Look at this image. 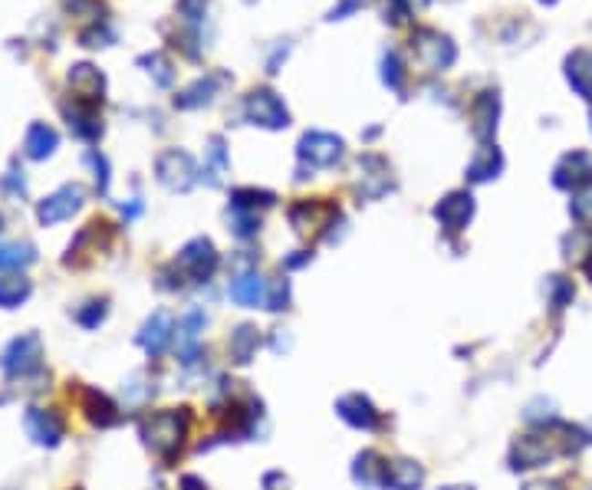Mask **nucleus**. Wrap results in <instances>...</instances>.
Returning <instances> with one entry per match:
<instances>
[{"label": "nucleus", "instance_id": "nucleus-35", "mask_svg": "<svg viewBox=\"0 0 592 490\" xmlns=\"http://www.w3.org/2000/svg\"><path fill=\"white\" fill-rule=\"evenodd\" d=\"M178 10H181V16H185L188 24H197V20L205 16V10H207V0H181Z\"/></svg>", "mask_w": 592, "mask_h": 490}, {"label": "nucleus", "instance_id": "nucleus-5", "mask_svg": "<svg viewBox=\"0 0 592 490\" xmlns=\"http://www.w3.org/2000/svg\"><path fill=\"white\" fill-rule=\"evenodd\" d=\"M343 139L329 135V132H306L300 139V162L310 168H329L343 158Z\"/></svg>", "mask_w": 592, "mask_h": 490}, {"label": "nucleus", "instance_id": "nucleus-28", "mask_svg": "<svg viewBox=\"0 0 592 490\" xmlns=\"http://www.w3.org/2000/svg\"><path fill=\"white\" fill-rule=\"evenodd\" d=\"M428 0H386V20L388 24H402V20H408L415 10L425 7Z\"/></svg>", "mask_w": 592, "mask_h": 490}, {"label": "nucleus", "instance_id": "nucleus-1", "mask_svg": "<svg viewBox=\"0 0 592 490\" xmlns=\"http://www.w3.org/2000/svg\"><path fill=\"white\" fill-rule=\"evenodd\" d=\"M411 53L431 73L448 69L458 59V49H454L451 37H444V33L431 30V27H418V30L411 33Z\"/></svg>", "mask_w": 592, "mask_h": 490}, {"label": "nucleus", "instance_id": "nucleus-15", "mask_svg": "<svg viewBox=\"0 0 592 490\" xmlns=\"http://www.w3.org/2000/svg\"><path fill=\"white\" fill-rule=\"evenodd\" d=\"M503 168V155L497 145H481L477 148V155L470 158L468 165V181H474V185H481V181H491L497 178Z\"/></svg>", "mask_w": 592, "mask_h": 490}, {"label": "nucleus", "instance_id": "nucleus-4", "mask_svg": "<svg viewBox=\"0 0 592 490\" xmlns=\"http://www.w3.org/2000/svg\"><path fill=\"white\" fill-rule=\"evenodd\" d=\"M158 181H162L164 188L172 191H191L197 181V168H195V158L188 155V152H178V148H172V152H164L162 158H158Z\"/></svg>", "mask_w": 592, "mask_h": 490}, {"label": "nucleus", "instance_id": "nucleus-2", "mask_svg": "<svg viewBox=\"0 0 592 490\" xmlns=\"http://www.w3.org/2000/svg\"><path fill=\"white\" fill-rule=\"evenodd\" d=\"M185 431H188V415L185 411H162L145 425V442L162 458H172L185 442Z\"/></svg>", "mask_w": 592, "mask_h": 490}, {"label": "nucleus", "instance_id": "nucleus-14", "mask_svg": "<svg viewBox=\"0 0 592 490\" xmlns=\"http://www.w3.org/2000/svg\"><path fill=\"white\" fill-rule=\"evenodd\" d=\"M566 82L583 99H592V49H573V53H569Z\"/></svg>", "mask_w": 592, "mask_h": 490}, {"label": "nucleus", "instance_id": "nucleus-27", "mask_svg": "<svg viewBox=\"0 0 592 490\" xmlns=\"http://www.w3.org/2000/svg\"><path fill=\"white\" fill-rule=\"evenodd\" d=\"M273 201H277V197H273V191H254V188L234 191V208H240V211H254L257 214V205L270 208Z\"/></svg>", "mask_w": 592, "mask_h": 490}, {"label": "nucleus", "instance_id": "nucleus-6", "mask_svg": "<svg viewBox=\"0 0 592 490\" xmlns=\"http://www.w3.org/2000/svg\"><path fill=\"white\" fill-rule=\"evenodd\" d=\"M553 185L563 191H583L592 185V158L589 152H569L563 162L553 168Z\"/></svg>", "mask_w": 592, "mask_h": 490}, {"label": "nucleus", "instance_id": "nucleus-13", "mask_svg": "<svg viewBox=\"0 0 592 490\" xmlns=\"http://www.w3.org/2000/svg\"><path fill=\"white\" fill-rule=\"evenodd\" d=\"M336 411H339V418L349 421L353 428H365V431H369V428L378 425V411L372 409V401L365 399V395H345V399H339Z\"/></svg>", "mask_w": 592, "mask_h": 490}, {"label": "nucleus", "instance_id": "nucleus-33", "mask_svg": "<svg viewBox=\"0 0 592 490\" xmlns=\"http://www.w3.org/2000/svg\"><path fill=\"white\" fill-rule=\"evenodd\" d=\"M230 224H234V234L238 238H250V234H257V214L254 211H240V208H234V214H230Z\"/></svg>", "mask_w": 592, "mask_h": 490}, {"label": "nucleus", "instance_id": "nucleus-11", "mask_svg": "<svg viewBox=\"0 0 592 490\" xmlns=\"http://www.w3.org/2000/svg\"><path fill=\"white\" fill-rule=\"evenodd\" d=\"M40 362V339L37 336H20V339H14L10 343V349L4 352V368H7L10 376H24V372H30L33 366Z\"/></svg>", "mask_w": 592, "mask_h": 490}, {"label": "nucleus", "instance_id": "nucleus-17", "mask_svg": "<svg viewBox=\"0 0 592 490\" xmlns=\"http://www.w3.org/2000/svg\"><path fill=\"white\" fill-rule=\"evenodd\" d=\"M425 481V471H421L415 461H392L386 464V477H382V487L388 490H415Z\"/></svg>", "mask_w": 592, "mask_h": 490}, {"label": "nucleus", "instance_id": "nucleus-12", "mask_svg": "<svg viewBox=\"0 0 592 490\" xmlns=\"http://www.w3.org/2000/svg\"><path fill=\"white\" fill-rule=\"evenodd\" d=\"M267 293H270V286L260 273H238L230 280V300L240 306H267Z\"/></svg>", "mask_w": 592, "mask_h": 490}, {"label": "nucleus", "instance_id": "nucleus-16", "mask_svg": "<svg viewBox=\"0 0 592 490\" xmlns=\"http://www.w3.org/2000/svg\"><path fill=\"white\" fill-rule=\"evenodd\" d=\"M69 86L79 92V99L86 102H102V90H106V80L99 76V69H92L90 63H79L69 69Z\"/></svg>", "mask_w": 592, "mask_h": 490}, {"label": "nucleus", "instance_id": "nucleus-22", "mask_svg": "<svg viewBox=\"0 0 592 490\" xmlns=\"http://www.w3.org/2000/svg\"><path fill=\"white\" fill-rule=\"evenodd\" d=\"M24 148H26V155L37 158V162H40V158L53 155V148H57V132L49 129V125H43V122L30 125V132H26Z\"/></svg>", "mask_w": 592, "mask_h": 490}, {"label": "nucleus", "instance_id": "nucleus-32", "mask_svg": "<svg viewBox=\"0 0 592 490\" xmlns=\"http://www.w3.org/2000/svg\"><path fill=\"white\" fill-rule=\"evenodd\" d=\"M139 63H142V66H155V69H148V73H155L158 86H172V80H174L172 63H168V59H164L162 53H148V57H142Z\"/></svg>", "mask_w": 592, "mask_h": 490}, {"label": "nucleus", "instance_id": "nucleus-21", "mask_svg": "<svg viewBox=\"0 0 592 490\" xmlns=\"http://www.w3.org/2000/svg\"><path fill=\"white\" fill-rule=\"evenodd\" d=\"M553 458V448L543 438H520V444L513 448V461L517 464L513 467H540V464H546V461Z\"/></svg>", "mask_w": 592, "mask_h": 490}, {"label": "nucleus", "instance_id": "nucleus-19", "mask_svg": "<svg viewBox=\"0 0 592 490\" xmlns=\"http://www.w3.org/2000/svg\"><path fill=\"white\" fill-rule=\"evenodd\" d=\"M224 82V76L211 73L205 76V80H197L195 86H188V90H181L178 96H174V106L178 109H197V106H207L214 99V92H217V86Z\"/></svg>", "mask_w": 592, "mask_h": 490}, {"label": "nucleus", "instance_id": "nucleus-34", "mask_svg": "<svg viewBox=\"0 0 592 490\" xmlns=\"http://www.w3.org/2000/svg\"><path fill=\"white\" fill-rule=\"evenodd\" d=\"M569 211H573V218H579V221H592V185H586V188L573 197Z\"/></svg>", "mask_w": 592, "mask_h": 490}, {"label": "nucleus", "instance_id": "nucleus-23", "mask_svg": "<svg viewBox=\"0 0 592 490\" xmlns=\"http://www.w3.org/2000/svg\"><path fill=\"white\" fill-rule=\"evenodd\" d=\"M382 477H386V464L378 461V454L365 451V454L355 461V481H359L362 487H378V484H382Z\"/></svg>", "mask_w": 592, "mask_h": 490}, {"label": "nucleus", "instance_id": "nucleus-24", "mask_svg": "<svg viewBox=\"0 0 592 490\" xmlns=\"http://www.w3.org/2000/svg\"><path fill=\"white\" fill-rule=\"evenodd\" d=\"M30 296V283L24 277H4L0 280V306L4 310H14Z\"/></svg>", "mask_w": 592, "mask_h": 490}, {"label": "nucleus", "instance_id": "nucleus-31", "mask_svg": "<svg viewBox=\"0 0 592 490\" xmlns=\"http://www.w3.org/2000/svg\"><path fill=\"white\" fill-rule=\"evenodd\" d=\"M546 290H550L553 310H563V306L573 300V283H569L566 277H550L546 280Z\"/></svg>", "mask_w": 592, "mask_h": 490}, {"label": "nucleus", "instance_id": "nucleus-36", "mask_svg": "<svg viewBox=\"0 0 592 490\" xmlns=\"http://www.w3.org/2000/svg\"><path fill=\"white\" fill-rule=\"evenodd\" d=\"M362 4H365V0H339L336 7L329 10V20H345V16L355 14V10H359Z\"/></svg>", "mask_w": 592, "mask_h": 490}, {"label": "nucleus", "instance_id": "nucleus-8", "mask_svg": "<svg viewBox=\"0 0 592 490\" xmlns=\"http://www.w3.org/2000/svg\"><path fill=\"white\" fill-rule=\"evenodd\" d=\"M82 205V188L79 185H66L59 188L57 195H49L40 208H37V218L43 224H57V221H66V218H73Z\"/></svg>", "mask_w": 592, "mask_h": 490}, {"label": "nucleus", "instance_id": "nucleus-25", "mask_svg": "<svg viewBox=\"0 0 592 490\" xmlns=\"http://www.w3.org/2000/svg\"><path fill=\"white\" fill-rule=\"evenodd\" d=\"M254 349H257V329L240 326L238 333L230 336V356H234L238 362H250Z\"/></svg>", "mask_w": 592, "mask_h": 490}, {"label": "nucleus", "instance_id": "nucleus-3", "mask_svg": "<svg viewBox=\"0 0 592 490\" xmlns=\"http://www.w3.org/2000/svg\"><path fill=\"white\" fill-rule=\"evenodd\" d=\"M244 112L247 119L260 129H283L290 122V112L283 106V99L277 96L273 90H254L250 96L244 99Z\"/></svg>", "mask_w": 592, "mask_h": 490}, {"label": "nucleus", "instance_id": "nucleus-38", "mask_svg": "<svg viewBox=\"0 0 592 490\" xmlns=\"http://www.w3.org/2000/svg\"><path fill=\"white\" fill-rule=\"evenodd\" d=\"M589 119H592V115H589Z\"/></svg>", "mask_w": 592, "mask_h": 490}, {"label": "nucleus", "instance_id": "nucleus-20", "mask_svg": "<svg viewBox=\"0 0 592 490\" xmlns=\"http://www.w3.org/2000/svg\"><path fill=\"white\" fill-rule=\"evenodd\" d=\"M26 431H30V438L37 444H53L59 442V434H63V428H59V421L49 411H43V409H30L26 411Z\"/></svg>", "mask_w": 592, "mask_h": 490}, {"label": "nucleus", "instance_id": "nucleus-37", "mask_svg": "<svg viewBox=\"0 0 592 490\" xmlns=\"http://www.w3.org/2000/svg\"><path fill=\"white\" fill-rule=\"evenodd\" d=\"M540 4H556V0H540Z\"/></svg>", "mask_w": 592, "mask_h": 490}, {"label": "nucleus", "instance_id": "nucleus-18", "mask_svg": "<svg viewBox=\"0 0 592 490\" xmlns=\"http://www.w3.org/2000/svg\"><path fill=\"white\" fill-rule=\"evenodd\" d=\"M139 343L148 356H162L164 346L172 343V319L164 316V313H155V316L145 323V329H142Z\"/></svg>", "mask_w": 592, "mask_h": 490}, {"label": "nucleus", "instance_id": "nucleus-9", "mask_svg": "<svg viewBox=\"0 0 592 490\" xmlns=\"http://www.w3.org/2000/svg\"><path fill=\"white\" fill-rule=\"evenodd\" d=\"M470 214H474V197H470L468 191H454V195H448L441 205L435 208L438 224H441L444 230H451V234L468 228Z\"/></svg>", "mask_w": 592, "mask_h": 490}, {"label": "nucleus", "instance_id": "nucleus-10", "mask_svg": "<svg viewBox=\"0 0 592 490\" xmlns=\"http://www.w3.org/2000/svg\"><path fill=\"white\" fill-rule=\"evenodd\" d=\"M497 115H501V99L497 92H481L474 99V106H470V119H474V135L481 142L493 139V132H497Z\"/></svg>", "mask_w": 592, "mask_h": 490}, {"label": "nucleus", "instance_id": "nucleus-26", "mask_svg": "<svg viewBox=\"0 0 592 490\" xmlns=\"http://www.w3.org/2000/svg\"><path fill=\"white\" fill-rule=\"evenodd\" d=\"M33 261V247L26 244H4L0 247V270H20Z\"/></svg>", "mask_w": 592, "mask_h": 490}, {"label": "nucleus", "instance_id": "nucleus-30", "mask_svg": "<svg viewBox=\"0 0 592 490\" xmlns=\"http://www.w3.org/2000/svg\"><path fill=\"white\" fill-rule=\"evenodd\" d=\"M66 115H69V125H73L76 132H79L82 139H96L99 135V122L92 112H79V109H66Z\"/></svg>", "mask_w": 592, "mask_h": 490}, {"label": "nucleus", "instance_id": "nucleus-7", "mask_svg": "<svg viewBox=\"0 0 592 490\" xmlns=\"http://www.w3.org/2000/svg\"><path fill=\"white\" fill-rule=\"evenodd\" d=\"M178 267L188 270L195 280H207L214 270H217V250H214L211 240L197 238V240H191V244L178 253Z\"/></svg>", "mask_w": 592, "mask_h": 490}, {"label": "nucleus", "instance_id": "nucleus-29", "mask_svg": "<svg viewBox=\"0 0 592 490\" xmlns=\"http://www.w3.org/2000/svg\"><path fill=\"white\" fill-rule=\"evenodd\" d=\"M382 80H386L392 90H402L405 66H402V59H398V53H395V49H388L386 57H382Z\"/></svg>", "mask_w": 592, "mask_h": 490}]
</instances>
